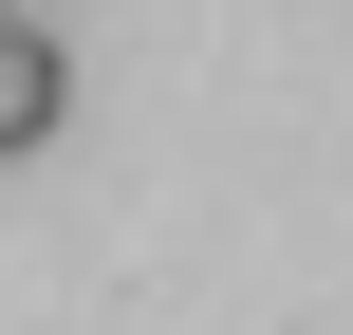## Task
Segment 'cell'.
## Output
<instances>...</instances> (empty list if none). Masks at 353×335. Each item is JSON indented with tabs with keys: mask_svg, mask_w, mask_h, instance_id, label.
Segmentation results:
<instances>
[{
	"mask_svg": "<svg viewBox=\"0 0 353 335\" xmlns=\"http://www.w3.org/2000/svg\"><path fill=\"white\" fill-rule=\"evenodd\" d=\"M56 112H74V56H56V19L19 0V19H0V149H56Z\"/></svg>",
	"mask_w": 353,
	"mask_h": 335,
	"instance_id": "cell-1",
	"label": "cell"
}]
</instances>
